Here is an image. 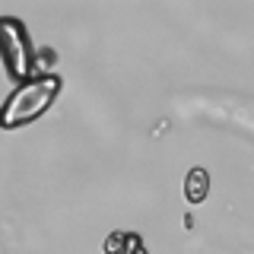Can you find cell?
<instances>
[{"label":"cell","mask_w":254,"mask_h":254,"mask_svg":"<svg viewBox=\"0 0 254 254\" xmlns=\"http://www.w3.org/2000/svg\"><path fill=\"white\" fill-rule=\"evenodd\" d=\"M61 89V79L51 76V79H38V83H29L26 89H19L16 95H10V102H6L3 108V127H19L32 121V118H38L42 111L54 102V95Z\"/></svg>","instance_id":"6da1fadb"},{"label":"cell","mask_w":254,"mask_h":254,"mask_svg":"<svg viewBox=\"0 0 254 254\" xmlns=\"http://www.w3.org/2000/svg\"><path fill=\"white\" fill-rule=\"evenodd\" d=\"M206 194H210V172L197 165V169H190L188 178H185V197H188L190 206H200L206 200Z\"/></svg>","instance_id":"7a4b0ae2"}]
</instances>
